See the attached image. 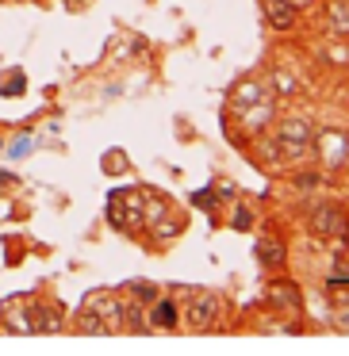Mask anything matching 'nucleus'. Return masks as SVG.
Wrapping results in <instances>:
<instances>
[{
  "instance_id": "423d86ee",
  "label": "nucleus",
  "mask_w": 349,
  "mask_h": 356,
  "mask_svg": "<svg viewBox=\"0 0 349 356\" xmlns=\"http://www.w3.org/2000/svg\"><path fill=\"white\" fill-rule=\"evenodd\" d=\"M272 302H277V307H300V291H295V284H277L272 287Z\"/></svg>"
},
{
  "instance_id": "39448f33",
  "label": "nucleus",
  "mask_w": 349,
  "mask_h": 356,
  "mask_svg": "<svg viewBox=\"0 0 349 356\" xmlns=\"http://www.w3.org/2000/svg\"><path fill=\"white\" fill-rule=\"evenodd\" d=\"M318 149H326V154H330V169H334V165H338L341 157H346L349 142L341 138V134H326V138H318Z\"/></svg>"
},
{
  "instance_id": "9b49d317",
  "label": "nucleus",
  "mask_w": 349,
  "mask_h": 356,
  "mask_svg": "<svg viewBox=\"0 0 349 356\" xmlns=\"http://www.w3.org/2000/svg\"><path fill=\"white\" fill-rule=\"evenodd\" d=\"M27 142H31V138H20V146H12V157H24L27 149H31V146H27Z\"/></svg>"
},
{
  "instance_id": "9d476101",
  "label": "nucleus",
  "mask_w": 349,
  "mask_h": 356,
  "mask_svg": "<svg viewBox=\"0 0 349 356\" xmlns=\"http://www.w3.org/2000/svg\"><path fill=\"white\" fill-rule=\"evenodd\" d=\"M134 291H139V299H142V302H154V299H157L150 284H134Z\"/></svg>"
},
{
  "instance_id": "6e6552de",
  "label": "nucleus",
  "mask_w": 349,
  "mask_h": 356,
  "mask_svg": "<svg viewBox=\"0 0 349 356\" xmlns=\"http://www.w3.org/2000/svg\"><path fill=\"white\" fill-rule=\"evenodd\" d=\"M4 81H8V85H0V92H4V96H20V92H24V73H8V77H4Z\"/></svg>"
},
{
  "instance_id": "7ed1b4c3",
  "label": "nucleus",
  "mask_w": 349,
  "mask_h": 356,
  "mask_svg": "<svg viewBox=\"0 0 349 356\" xmlns=\"http://www.w3.org/2000/svg\"><path fill=\"white\" fill-rule=\"evenodd\" d=\"M215 314H219V299L215 295H200V299L192 302V325H211L215 322Z\"/></svg>"
},
{
  "instance_id": "1a4fd4ad",
  "label": "nucleus",
  "mask_w": 349,
  "mask_h": 356,
  "mask_svg": "<svg viewBox=\"0 0 349 356\" xmlns=\"http://www.w3.org/2000/svg\"><path fill=\"white\" fill-rule=\"evenodd\" d=\"M192 203H200L203 211H215V207H219L215 195H211V192H196V195H192Z\"/></svg>"
},
{
  "instance_id": "f03ea898",
  "label": "nucleus",
  "mask_w": 349,
  "mask_h": 356,
  "mask_svg": "<svg viewBox=\"0 0 349 356\" xmlns=\"http://www.w3.org/2000/svg\"><path fill=\"white\" fill-rule=\"evenodd\" d=\"M265 4V16H269V24L277 27V31H284V27H292L295 24V4L292 0H261Z\"/></svg>"
},
{
  "instance_id": "f257e3e1",
  "label": "nucleus",
  "mask_w": 349,
  "mask_h": 356,
  "mask_svg": "<svg viewBox=\"0 0 349 356\" xmlns=\"http://www.w3.org/2000/svg\"><path fill=\"white\" fill-rule=\"evenodd\" d=\"M311 230L326 234V238H338V234H346V218H341V211L334 207V203H323V207H315V215H311Z\"/></svg>"
},
{
  "instance_id": "f8f14e48",
  "label": "nucleus",
  "mask_w": 349,
  "mask_h": 356,
  "mask_svg": "<svg viewBox=\"0 0 349 356\" xmlns=\"http://www.w3.org/2000/svg\"><path fill=\"white\" fill-rule=\"evenodd\" d=\"M292 4H295V8H300V4H311V0H292Z\"/></svg>"
},
{
  "instance_id": "0eeeda50",
  "label": "nucleus",
  "mask_w": 349,
  "mask_h": 356,
  "mask_svg": "<svg viewBox=\"0 0 349 356\" xmlns=\"http://www.w3.org/2000/svg\"><path fill=\"white\" fill-rule=\"evenodd\" d=\"M150 322L154 325H173L177 322V307H173V302H157L154 314H150Z\"/></svg>"
},
{
  "instance_id": "20e7f679",
  "label": "nucleus",
  "mask_w": 349,
  "mask_h": 356,
  "mask_svg": "<svg viewBox=\"0 0 349 356\" xmlns=\"http://www.w3.org/2000/svg\"><path fill=\"white\" fill-rule=\"evenodd\" d=\"M257 261L269 264V268H280L284 264V245H277V241H257Z\"/></svg>"
}]
</instances>
